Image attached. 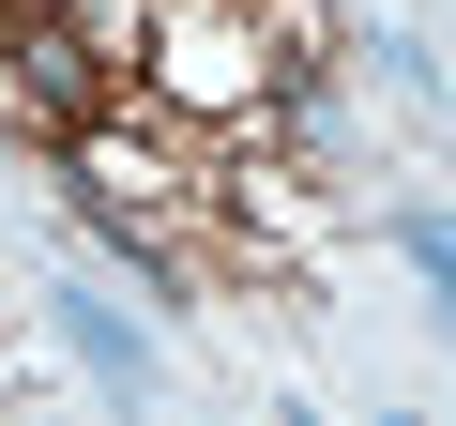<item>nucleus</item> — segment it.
Here are the masks:
<instances>
[{"mask_svg": "<svg viewBox=\"0 0 456 426\" xmlns=\"http://www.w3.org/2000/svg\"><path fill=\"white\" fill-rule=\"evenodd\" d=\"M46 152H61V183L107 213L122 244H183V229H198V198L167 183V152H152L137 122H46Z\"/></svg>", "mask_w": 456, "mask_h": 426, "instance_id": "obj_1", "label": "nucleus"}]
</instances>
